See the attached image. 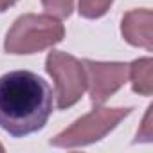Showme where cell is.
Listing matches in <instances>:
<instances>
[{"label":"cell","mask_w":153,"mask_h":153,"mask_svg":"<svg viewBox=\"0 0 153 153\" xmlns=\"http://www.w3.org/2000/svg\"><path fill=\"white\" fill-rule=\"evenodd\" d=\"M52 90L31 70L0 76V128L13 137L40 131L52 114Z\"/></svg>","instance_id":"obj_1"},{"label":"cell","mask_w":153,"mask_h":153,"mask_svg":"<svg viewBox=\"0 0 153 153\" xmlns=\"http://www.w3.org/2000/svg\"><path fill=\"white\" fill-rule=\"evenodd\" d=\"M0 151H4V146H2V144H0Z\"/></svg>","instance_id":"obj_12"},{"label":"cell","mask_w":153,"mask_h":153,"mask_svg":"<svg viewBox=\"0 0 153 153\" xmlns=\"http://www.w3.org/2000/svg\"><path fill=\"white\" fill-rule=\"evenodd\" d=\"M112 4H114V0H79L78 11L83 18L96 20V18L105 16Z\"/></svg>","instance_id":"obj_8"},{"label":"cell","mask_w":153,"mask_h":153,"mask_svg":"<svg viewBox=\"0 0 153 153\" xmlns=\"http://www.w3.org/2000/svg\"><path fill=\"white\" fill-rule=\"evenodd\" d=\"M128 79L131 81L133 92L140 96H151L153 92V59L149 56L139 58L130 63Z\"/></svg>","instance_id":"obj_7"},{"label":"cell","mask_w":153,"mask_h":153,"mask_svg":"<svg viewBox=\"0 0 153 153\" xmlns=\"http://www.w3.org/2000/svg\"><path fill=\"white\" fill-rule=\"evenodd\" d=\"M45 70L54 81L58 110H67L83 97L87 90L83 61L63 51H51L45 59Z\"/></svg>","instance_id":"obj_4"},{"label":"cell","mask_w":153,"mask_h":153,"mask_svg":"<svg viewBox=\"0 0 153 153\" xmlns=\"http://www.w3.org/2000/svg\"><path fill=\"white\" fill-rule=\"evenodd\" d=\"M65 38V27L59 18L45 13H27L15 20L6 34L4 49L7 54H36L58 45Z\"/></svg>","instance_id":"obj_2"},{"label":"cell","mask_w":153,"mask_h":153,"mask_svg":"<svg viewBox=\"0 0 153 153\" xmlns=\"http://www.w3.org/2000/svg\"><path fill=\"white\" fill-rule=\"evenodd\" d=\"M133 108H103L96 106L87 115L74 121L68 128L59 131L51 139L54 148H85L105 139L124 117L131 114Z\"/></svg>","instance_id":"obj_3"},{"label":"cell","mask_w":153,"mask_h":153,"mask_svg":"<svg viewBox=\"0 0 153 153\" xmlns=\"http://www.w3.org/2000/svg\"><path fill=\"white\" fill-rule=\"evenodd\" d=\"M42 6L56 18H68L74 9V0H42Z\"/></svg>","instance_id":"obj_9"},{"label":"cell","mask_w":153,"mask_h":153,"mask_svg":"<svg viewBox=\"0 0 153 153\" xmlns=\"http://www.w3.org/2000/svg\"><path fill=\"white\" fill-rule=\"evenodd\" d=\"M18 2V0H0V13H4V11H7L11 6H15Z\"/></svg>","instance_id":"obj_11"},{"label":"cell","mask_w":153,"mask_h":153,"mask_svg":"<svg viewBox=\"0 0 153 153\" xmlns=\"http://www.w3.org/2000/svg\"><path fill=\"white\" fill-rule=\"evenodd\" d=\"M153 13L151 9H131L123 16L121 34L123 38L133 45L142 47L148 52L153 51Z\"/></svg>","instance_id":"obj_6"},{"label":"cell","mask_w":153,"mask_h":153,"mask_svg":"<svg viewBox=\"0 0 153 153\" xmlns=\"http://www.w3.org/2000/svg\"><path fill=\"white\" fill-rule=\"evenodd\" d=\"M87 74V88L94 106H103L126 81L130 63L83 59Z\"/></svg>","instance_id":"obj_5"},{"label":"cell","mask_w":153,"mask_h":153,"mask_svg":"<svg viewBox=\"0 0 153 153\" xmlns=\"http://www.w3.org/2000/svg\"><path fill=\"white\" fill-rule=\"evenodd\" d=\"M151 105L148 106V112H146V115H144V123H142V130L140 131H137V139H135V142H139V140H146V142H149L151 140V135H153V130H151Z\"/></svg>","instance_id":"obj_10"}]
</instances>
